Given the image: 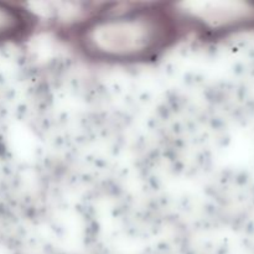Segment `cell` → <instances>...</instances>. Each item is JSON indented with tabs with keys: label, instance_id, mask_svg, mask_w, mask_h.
<instances>
[{
	"label": "cell",
	"instance_id": "obj_1",
	"mask_svg": "<svg viewBox=\"0 0 254 254\" xmlns=\"http://www.w3.org/2000/svg\"><path fill=\"white\" fill-rule=\"evenodd\" d=\"M178 22L173 10L159 7L102 15L88 20L77 30V44L94 60H146L165 50L175 40Z\"/></svg>",
	"mask_w": 254,
	"mask_h": 254
}]
</instances>
